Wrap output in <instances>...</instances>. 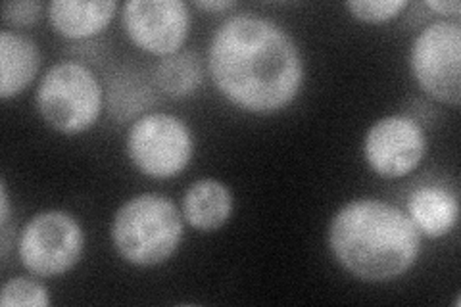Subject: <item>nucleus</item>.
<instances>
[{"instance_id":"18","label":"nucleus","mask_w":461,"mask_h":307,"mask_svg":"<svg viewBox=\"0 0 461 307\" xmlns=\"http://www.w3.org/2000/svg\"><path fill=\"white\" fill-rule=\"evenodd\" d=\"M42 3L37 0H20V3L3 5V20L12 27H29L35 25L42 16Z\"/></svg>"},{"instance_id":"17","label":"nucleus","mask_w":461,"mask_h":307,"mask_svg":"<svg viewBox=\"0 0 461 307\" xmlns=\"http://www.w3.org/2000/svg\"><path fill=\"white\" fill-rule=\"evenodd\" d=\"M408 5V0H348L344 6L359 22L384 23L400 16Z\"/></svg>"},{"instance_id":"10","label":"nucleus","mask_w":461,"mask_h":307,"mask_svg":"<svg viewBox=\"0 0 461 307\" xmlns=\"http://www.w3.org/2000/svg\"><path fill=\"white\" fill-rule=\"evenodd\" d=\"M41 68V52L25 35L0 33V98L10 100L33 83Z\"/></svg>"},{"instance_id":"21","label":"nucleus","mask_w":461,"mask_h":307,"mask_svg":"<svg viewBox=\"0 0 461 307\" xmlns=\"http://www.w3.org/2000/svg\"><path fill=\"white\" fill-rule=\"evenodd\" d=\"M0 225H6L10 221V198H8V186L6 181H0Z\"/></svg>"},{"instance_id":"16","label":"nucleus","mask_w":461,"mask_h":307,"mask_svg":"<svg viewBox=\"0 0 461 307\" xmlns=\"http://www.w3.org/2000/svg\"><path fill=\"white\" fill-rule=\"evenodd\" d=\"M0 305L3 307H49V290L37 281L16 276L5 283L0 290Z\"/></svg>"},{"instance_id":"19","label":"nucleus","mask_w":461,"mask_h":307,"mask_svg":"<svg viewBox=\"0 0 461 307\" xmlns=\"http://www.w3.org/2000/svg\"><path fill=\"white\" fill-rule=\"evenodd\" d=\"M427 8L435 10V12H440V14H446V16H459L461 14V5L457 3V0H448V3H444V0H427L425 3Z\"/></svg>"},{"instance_id":"7","label":"nucleus","mask_w":461,"mask_h":307,"mask_svg":"<svg viewBox=\"0 0 461 307\" xmlns=\"http://www.w3.org/2000/svg\"><path fill=\"white\" fill-rule=\"evenodd\" d=\"M83 248L81 225L68 212L50 210L37 213L23 227L18 254L29 273L52 279L77 266Z\"/></svg>"},{"instance_id":"13","label":"nucleus","mask_w":461,"mask_h":307,"mask_svg":"<svg viewBox=\"0 0 461 307\" xmlns=\"http://www.w3.org/2000/svg\"><path fill=\"white\" fill-rule=\"evenodd\" d=\"M408 217L421 235L440 239L454 230L459 217L457 198L442 186H421L408 198Z\"/></svg>"},{"instance_id":"15","label":"nucleus","mask_w":461,"mask_h":307,"mask_svg":"<svg viewBox=\"0 0 461 307\" xmlns=\"http://www.w3.org/2000/svg\"><path fill=\"white\" fill-rule=\"evenodd\" d=\"M108 98L110 112L118 122L133 120L135 115L150 108L156 102L150 86L140 77L127 76V73H122V76L112 79Z\"/></svg>"},{"instance_id":"6","label":"nucleus","mask_w":461,"mask_h":307,"mask_svg":"<svg viewBox=\"0 0 461 307\" xmlns=\"http://www.w3.org/2000/svg\"><path fill=\"white\" fill-rule=\"evenodd\" d=\"M411 76L435 100L457 108L461 102V25L435 22L415 37L410 50Z\"/></svg>"},{"instance_id":"11","label":"nucleus","mask_w":461,"mask_h":307,"mask_svg":"<svg viewBox=\"0 0 461 307\" xmlns=\"http://www.w3.org/2000/svg\"><path fill=\"white\" fill-rule=\"evenodd\" d=\"M118 8L115 0H54L49 6V18L62 37L86 39L103 32Z\"/></svg>"},{"instance_id":"8","label":"nucleus","mask_w":461,"mask_h":307,"mask_svg":"<svg viewBox=\"0 0 461 307\" xmlns=\"http://www.w3.org/2000/svg\"><path fill=\"white\" fill-rule=\"evenodd\" d=\"M427 152L423 127L410 115H388L373 123L364 140V156L373 173L384 179L410 175Z\"/></svg>"},{"instance_id":"9","label":"nucleus","mask_w":461,"mask_h":307,"mask_svg":"<svg viewBox=\"0 0 461 307\" xmlns=\"http://www.w3.org/2000/svg\"><path fill=\"white\" fill-rule=\"evenodd\" d=\"M123 27L140 50L166 58L181 52L191 12L181 0H131L123 6Z\"/></svg>"},{"instance_id":"3","label":"nucleus","mask_w":461,"mask_h":307,"mask_svg":"<svg viewBox=\"0 0 461 307\" xmlns=\"http://www.w3.org/2000/svg\"><path fill=\"white\" fill-rule=\"evenodd\" d=\"M183 240V215L167 196L139 194L115 212L112 242L115 252L137 267L162 266Z\"/></svg>"},{"instance_id":"1","label":"nucleus","mask_w":461,"mask_h":307,"mask_svg":"<svg viewBox=\"0 0 461 307\" xmlns=\"http://www.w3.org/2000/svg\"><path fill=\"white\" fill-rule=\"evenodd\" d=\"M213 85L240 110L276 113L298 96L304 62L281 25L254 14L225 20L208 49Z\"/></svg>"},{"instance_id":"20","label":"nucleus","mask_w":461,"mask_h":307,"mask_svg":"<svg viewBox=\"0 0 461 307\" xmlns=\"http://www.w3.org/2000/svg\"><path fill=\"white\" fill-rule=\"evenodd\" d=\"M194 6L208 12H223V10L235 8L237 3H233V0H196Z\"/></svg>"},{"instance_id":"2","label":"nucleus","mask_w":461,"mask_h":307,"mask_svg":"<svg viewBox=\"0 0 461 307\" xmlns=\"http://www.w3.org/2000/svg\"><path fill=\"white\" fill-rule=\"evenodd\" d=\"M329 246L340 266L366 283L406 275L421 252V232L400 208L381 200H354L330 221Z\"/></svg>"},{"instance_id":"12","label":"nucleus","mask_w":461,"mask_h":307,"mask_svg":"<svg viewBox=\"0 0 461 307\" xmlns=\"http://www.w3.org/2000/svg\"><path fill=\"white\" fill-rule=\"evenodd\" d=\"M230 213H233V194L218 179H200L183 196V217L196 230H218L229 221Z\"/></svg>"},{"instance_id":"5","label":"nucleus","mask_w":461,"mask_h":307,"mask_svg":"<svg viewBox=\"0 0 461 307\" xmlns=\"http://www.w3.org/2000/svg\"><path fill=\"white\" fill-rule=\"evenodd\" d=\"M194 140L177 115L154 112L139 118L127 135V156L147 177L171 179L191 164Z\"/></svg>"},{"instance_id":"4","label":"nucleus","mask_w":461,"mask_h":307,"mask_svg":"<svg viewBox=\"0 0 461 307\" xmlns=\"http://www.w3.org/2000/svg\"><path fill=\"white\" fill-rule=\"evenodd\" d=\"M37 110L58 133H83L96 123L103 112V86L83 64H56L39 83Z\"/></svg>"},{"instance_id":"14","label":"nucleus","mask_w":461,"mask_h":307,"mask_svg":"<svg viewBox=\"0 0 461 307\" xmlns=\"http://www.w3.org/2000/svg\"><path fill=\"white\" fill-rule=\"evenodd\" d=\"M156 83L171 98L191 96L202 85L200 58L193 50L166 56L156 69Z\"/></svg>"}]
</instances>
